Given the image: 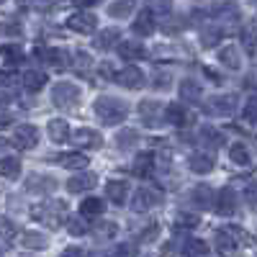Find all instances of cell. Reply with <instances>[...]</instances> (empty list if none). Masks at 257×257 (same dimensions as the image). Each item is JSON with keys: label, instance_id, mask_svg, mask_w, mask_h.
I'll return each instance as SVG.
<instances>
[{"label": "cell", "instance_id": "484cf974", "mask_svg": "<svg viewBox=\"0 0 257 257\" xmlns=\"http://www.w3.org/2000/svg\"><path fill=\"white\" fill-rule=\"evenodd\" d=\"M116 147L121 149V152H132V149L139 147V134L134 132V128H121L118 137H116Z\"/></svg>", "mask_w": 257, "mask_h": 257}, {"label": "cell", "instance_id": "f6af8a7d", "mask_svg": "<svg viewBox=\"0 0 257 257\" xmlns=\"http://www.w3.org/2000/svg\"><path fill=\"white\" fill-rule=\"evenodd\" d=\"M254 118H257V100L249 98V100L244 103V121H247V123H254Z\"/></svg>", "mask_w": 257, "mask_h": 257}, {"label": "cell", "instance_id": "8fae6325", "mask_svg": "<svg viewBox=\"0 0 257 257\" xmlns=\"http://www.w3.org/2000/svg\"><path fill=\"white\" fill-rule=\"evenodd\" d=\"M239 105V100H237V95H216V98H211L208 100V111L211 113H221V116H229V113H234V108Z\"/></svg>", "mask_w": 257, "mask_h": 257}, {"label": "cell", "instance_id": "7bdbcfd3", "mask_svg": "<svg viewBox=\"0 0 257 257\" xmlns=\"http://www.w3.org/2000/svg\"><path fill=\"white\" fill-rule=\"evenodd\" d=\"M21 24H16V21H6V24H0V34L3 36H21Z\"/></svg>", "mask_w": 257, "mask_h": 257}, {"label": "cell", "instance_id": "60d3db41", "mask_svg": "<svg viewBox=\"0 0 257 257\" xmlns=\"http://www.w3.org/2000/svg\"><path fill=\"white\" fill-rule=\"evenodd\" d=\"M93 67V59H90V54L88 52H77L75 54V70H80V72H88Z\"/></svg>", "mask_w": 257, "mask_h": 257}, {"label": "cell", "instance_id": "7402d4cb", "mask_svg": "<svg viewBox=\"0 0 257 257\" xmlns=\"http://www.w3.org/2000/svg\"><path fill=\"white\" fill-rule=\"evenodd\" d=\"M190 198H193V203H196L201 211H206V208H211L213 206V190L208 188V185H196L193 188V193H190Z\"/></svg>", "mask_w": 257, "mask_h": 257}, {"label": "cell", "instance_id": "277c9868", "mask_svg": "<svg viewBox=\"0 0 257 257\" xmlns=\"http://www.w3.org/2000/svg\"><path fill=\"white\" fill-rule=\"evenodd\" d=\"M162 203V193L155 190V188H139L134 193V201H132V208L137 213H144V211H152Z\"/></svg>", "mask_w": 257, "mask_h": 257}, {"label": "cell", "instance_id": "bcb514c9", "mask_svg": "<svg viewBox=\"0 0 257 257\" xmlns=\"http://www.w3.org/2000/svg\"><path fill=\"white\" fill-rule=\"evenodd\" d=\"M219 36H221V29H208V31H203V47H213Z\"/></svg>", "mask_w": 257, "mask_h": 257}, {"label": "cell", "instance_id": "ee69618b", "mask_svg": "<svg viewBox=\"0 0 257 257\" xmlns=\"http://www.w3.org/2000/svg\"><path fill=\"white\" fill-rule=\"evenodd\" d=\"M67 231L72 234V237H80V234H85V231H88V224H85L82 219H70V224H67Z\"/></svg>", "mask_w": 257, "mask_h": 257}, {"label": "cell", "instance_id": "e575fe53", "mask_svg": "<svg viewBox=\"0 0 257 257\" xmlns=\"http://www.w3.org/2000/svg\"><path fill=\"white\" fill-rule=\"evenodd\" d=\"M44 54H47L44 59L52 64L54 70H64V67H67V52H64V49H47Z\"/></svg>", "mask_w": 257, "mask_h": 257}, {"label": "cell", "instance_id": "603a6c76", "mask_svg": "<svg viewBox=\"0 0 257 257\" xmlns=\"http://www.w3.org/2000/svg\"><path fill=\"white\" fill-rule=\"evenodd\" d=\"M21 244H24L26 249H47L49 247V239H47V234L29 229V231L21 234Z\"/></svg>", "mask_w": 257, "mask_h": 257}, {"label": "cell", "instance_id": "ba28073f", "mask_svg": "<svg viewBox=\"0 0 257 257\" xmlns=\"http://www.w3.org/2000/svg\"><path fill=\"white\" fill-rule=\"evenodd\" d=\"M113 80L118 82V85H123V88H128V90H139V88H144V72L139 70V67H123L121 72H116L113 75Z\"/></svg>", "mask_w": 257, "mask_h": 257}, {"label": "cell", "instance_id": "5bb4252c", "mask_svg": "<svg viewBox=\"0 0 257 257\" xmlns=\"http://www.w3.org/2000/svg\"><path fill=\"white\" fill-rule=\"evenodd\" d=\"M219 62L224 64L226 70H239L242 67V52L239 47H234V44H226L219 49Z\"/></svg>", "mask_w": 257, "mask_h": 257}, {"label": "cell", "instance_id": "b9f144b4", "mask_svg": "<svg viewBox=\"0 0 257 257\" xmlns=\"http://www.w3.org/2000/svg\"><path fill=\"white\" fill-rule=\"evenodd\" d=\"M244 52H247V57H254V24H249L247 26V31H244Z\"/></svg>", "mask_w": 257, "mask_h": 257}, {"label": "cell", "instance_id": "83f0119b", "mask_svg": "<svg viewBox=\"0 0 257 257\" xmlns=\"http://www.w3.org/2000/svg\"><path fill=\"white\" fill-rule=\"evenodd\" d=\"M116 234H118V224L116 221H98L95 229H93V237L98 242H108V239L116 237Z\"/></svg>", "mask_w": 257, "mask_h": 257}, {"label": "cell", "instance_id": "836d02e7", "mask_svg": "<svg viewBox=\"0 0 257 257\" xmlns=\"http://www.w3.org/2000/svg\"><path fill=\"white\" fill-rule=\"evenodd\" d=\"M229 157H231V162H237V165H249V162H252L249 149H247L242 142L231 144V149H229Z\"/></svg>", "mask_w": 257, "mask_h": 257}, {"label": "cell", "instance_id": "ab89813d", "mask_svg": "<svg viewBox=\"0 0 257 257\" xmlns=\"http://www.w3.org/2000/svg\"><path fill=\"white\" fill-rule=\"evenodd\" d=\"M0 57H6L8 62H21L24 59V52H21V47H16V44H3L0 47Z\"/></svg>", "mask_w": 257, "mask_h": 257}, {"label": "cell", "instance_id": "7a4b0ae2", "mask_svg": "<svg viewBox=\"0 0 257 257\" xmlns=\"http://www.w3.org/2000/svg\"><path fill=\"white\" fill-rule=\"evenodd\" d=\"M31 216L36 221H41L44 226L49 229H59L64 221H67V206H64L62 201H44L31 208Z\"/></svg>", "mask_w": 257, "mask_h": 257}, {"label": "cell", "instance_id": "d590c367", "mask_svg": "<svg viewBox=\"0 0 257 257\" xmlns=\"http://www.w3.org/2000/svg\"><path fill=\"white\" fill-rule=\"evenodd\" d=\"M198 137H201V142H203L206 147H211V149L221 147V142H224V139H221V134L216 132V128H211V126H203Z\"/></svg>", "mask_w": 257, "mask_h": 257}, {"label": "cell", "instance_id": "2e32d148", "mask_svg": "<svg viewBox=\"0 0 257 257\" xmlns=\"http://www.w3.org/2000/svg\"><path fill=\"white\" fill-rule=\"evenodd\" d=\"M162 118L170 121L173 126H188L190 123V113L185 111V105H180V103H170L165 108V113H162Z\"/></svg>", "mask_w": 257, "mask_h": 257}, {"label": "cell", "instance_id": "74e56055", "mask_svg": "<svg viewBox=\"0 0 257 257\" xmlns=\"http://www.w3.org/2000/svg\"><path fill=\"white\" fill-rule=\"evenodd\" d=\"M147 11L152 16H170L173 3H170V0H147Z\"/></svg>", "mask_w": 257, "mask_h": 257}, {"label": "cell", "instance_id": "c3c4849f", "mask_svg": "<svg viewBox=\"0 0 257 257\" xmlns=\"http://www.w3.org/2000/svg\"><path fill=\"white\" fill-rule=\"evenodd\" d=\"M59 257H88V254H85L80 247H70V249H64Z\"/></svg>", "mask_w": 257, "mask_h": 257}, {"label": "cell", "instance_id": "11a10c76", "mask_svg": "<svg viewBox=\"0 0 257 257\" xmlns=\"http://www.w3.org/2000/svg\"><path fill=\"white\" fill-rule=\"evenodd\" d=\"M206 75H208V77H211V80H213V82H221V77H219V75H216V72H213V70H211V67H206Z\"/></svg>", "mask_w": 257, "mask_h": 257}, {"label": "cell", "instance_id": "4dcf8cb0", "mask_svg": "<svg viewBox=\"0 0 257 257\" xmlns=\"http://www.w3.org/2000/svg\"><path fill=\"white\" fill-rule=\"evenodd\" d=\"M18 175H21V162L16 157H3V160H0V178L16 180Z\"/></svg>", "mask_w": 257, "mask_h": 257}, {"label": "cell", "instance_id": "f35d334b", "mask_svg": "<svg viewBox=\"0 0 257 257\" xmlns=\"http://www.w3.org/2000/svg\"><path fill=\"white\" fill-rule=\"evenodd\" d=\"M198 224L201 219L196 213H178V219H175V229H196Z\"/></svg>", "mask_w": 257, "mask_h": 257}, {"label": "cell", "instance_id": "d6a6232c", "mask_svg": "<svg viewBox=\"0 0 257 257\" xmlns=\"http://www.w3.org/2000/svg\"><path fill=\"white\" fill-rule=\"evenodd\" d=\"M137 254H139V247L134 242H118L116 247L108 249L105 257H137Z\"/></svg>", "mask_w": 257, "mask_h": 257}, {"label": "cell", "instance_id": "8d00e7d4", "mask_svg": "<svg viewBox=\"0 0 257 257\" xmlns=\"http://www.w3.org/2000/svg\"><path fill=\"white\" fill-rule=\"evenodd\" d=\"M134 6H137V0H116V3L108 8V13L113 18H126L128 13L134 11Z\"/></svg>", "mask_w": 257, "mask_h": 257}, {"label": "cell", "instance_id": "816d5d0a", "mask_svg": "<svg viewBox=\"0 0 257 257\" xmlns=\"http://www.w3.org/2000/svg\"><path fill=\"white\" fill-rule=\"evenodd\" d=\"M247 206H249V208H254V185H249V188H247Z\"/></svg>", "mask_w": 257, "mask_h": 257}, {"label": "cell", "instance_id": "d4e9b609", "mask_svg": "<svg viewBox=\"0 0 257 257\" xmlns=\"http://www.w3.org/2000/svg\"><path fill=\"white\" fill-rule=\"evenodd\" d=\"M132 170H134L139 178H149V175H152V170H155V155H152V152H142V155L134 160Z\"/></svg>", "mask_w": 257, "mask_h": 257}, {"label": "cell", "instance_id": "6da1fadb", "mask_svg": "<svg viewBox=\"0 0 257 257\" xmlns=\"http://www.w3.org/2000/svg\"><path fill=\"white\" fill-rule=\"evenodd\" d=\"M93 108H95V116L100 118V123H105V126H116L128 116V105L121 98H111V95L98 98Z\"/></svg>", "mask_w": 257, "mask_h": 257}, {"label": "cell", "instance_id": "8992f818", "mask_svg": "<svg viewBox=\"0 0 257 257\" xmlns=\"http://www.w3.org/2000/svg\"><path fill=\"white\" fill-rule=\"evenodd\" d=\"M67 29H72L77 34H93L98 29V18L90 11H77L67 18Z\"/></svg>", "mask_w": 257, "mask_h": 257}, {"label": "cell", "instance_id": "4316f807", "mask_svg": "<svg viewBox=\"0 0 257 257\" xmlns=\"http://www.w3.org/2000/svg\"><path fill=\"white\" fill-rule=\"evenodd\" d=\"M21 80H24V88H26L29 93H39V90L47 85V75H44V72H39V70H29Z\"/></svg>", "mask_w": 257, "mask_h": 257}, {"label": "cell", "instance_id": "ac0fdd59", "mask_svg": "<svg viewBox=\"0 0 257 257\" xmlns=\"http://www.w3.org/2000/svg\"><path fill=\"white\" fill-rule=\"evenodd\" d=\"M118 47V57L121 59H128V62H134V59H147V49L144 44H139V41H121Z\"/></svg>", "mask_w": 257, "mask_h": 257}, {"label": "cell", "instance_id": "f546056e", "mask_svg": "<svg viewBox=\"0 0 257 257\" xmlns=\"http://www.w3.org/2000/svg\"><path fill=\"white\" fill-rule=\"evenodd\" d=\"M103 211H105V201H100V198H85V201L80 203V216H82V219L100 216Z\"/></svg>", "mask_w": 257, "mask_h": 257}, {"label": "cell", "instance_id": "db71d44e", "mask_svg": "<svg viewBox=\"0 0 257 257\" xmlns=\"http://www.w3.org/2000/svg\"><path fill=\"white\" fill-rule=\"evenodd\" d=\"M11 82H16V77H11L8 72H0V85H11Z\"/></svg>", "mask_w": 257, "mask_h": 257}, {"label": "cell", "instance_id": "52a82bcc", "mask_svg": "<svg viewBox=\"0 0 257 257\" xmlns=\"http://www.w3.org/2000/svg\"><path fill=\"white\" fill-rule=\"evenodd\" d=\"M213 201H216V213H219V216L229 219V216H234V213H237L239 201H237V193H234L231 188H221V193H219Z\"/></svg>", "mask_w": 257, "mask_h": 257}, {"label": "cell", "instance_id": "9a60e30c", "mask_svg": "<svg viewBox=\"0 0 257 257\" xmlns=\"http://www.w3.org/2000/svg\"><path fill=\"white\" fill-rule=\"evenodd\" d=\"M188 167H190L196 175H208L211 170L216 167V162H213V157H211V155H206V152H196V155H190Z\"/></svg>", "mask_w": 257, "mask_h": 257}, {"label": "cell", "instance_id": "f1b7e54d", "mask_svg": "<svg viewBox=\"0 0 257 257\" xmlns=\"http://www.w3.org/2000/svg\"><path fill=\"white\" fill-rule=\"evenodd\" d=\"M62 167H67V170H82L85 165H88V157H85L82 152H64L57 157Z\"/></svg>", "mask_w": 257, "mask_h": 257}, {"label": "cell", "instance_id": "e0dca14e", "mask_svg": "<svg viewBox=\"0 0 257 257\" xmlns=\"http://www.w3.org/2000/svg\"><path fill=\"white\" fill-rule=\"evenodd\" d=\"M75 142H77V147H85V149H100L103 147V137L95 128H77Z\"/></svg>", "mask_w": 257, "mask_h": 257}, {"label": "cell", "instance_id": "5b68a950", "mask_svg": "<svg viewBox=\"0 0 257 257\" xmlns=\"http://www.w3.org/2000/svg\"><path fill=\"white\" fill-rule=\"evenodd\" d=\"M13 144H16V149H24V152L34 149V147L39 144V128L31 126V123H21V126H16Z\"/></svg>", "mask_w": 257, "mask_h": 257}, {"label": "cell", "instance_id": "44dd1931", "mask_svg": "<svg viewBox=\"0 0 257 257\" xmlns=\"http://www.w3.org/2000/svg\"><path fill=\"white\" fill-rule=\"evenodd\" d=\"M47 132H49V139L54 144H64V142L70 139V126H67V121H64V118H52L49 126H47Z\"/></svg>", "mask_w": 257, "mask_h": 257}, {"label": "cell", "instance_id": "cb8c5ba5", "mask_svg": "<svg viewBox=\"0 0 257 257\" xmlns=\"http://www.w3.org/2000/svg\"><path fill=\"white\" fill-rule=\"evenodd\" d=\"M118 39H121V31L118 29H103V31H98V36H95V49H111V47H116L118 44Z\"/></svg>", "mask_w": 257, "mask_h": 257}, {"label": "cell", "instance_id": "30bf717a", "mask_svg": "<svg viewBox=\"0 0 257 257\" xmlns=\"http://www.w3.org/2000/svg\"><path fill=\"white\" fill-rule=\"evenodd\" d=\"M98 185V175H93V173H77V175H72L70 180H67V190L72 193H85V190H93Z\"/></svg>", "mask_w": 257, "mask_h": 257}, {"label": "cell", "instance_id": "9c48e42d", "mask_svg": "<svg viewBox=\"0 0 257 257\" xmlns=\"http://www.w3.org/2000/svg\"><path fill=\"white\" fill-rule=\"evenodd\" d=\"M139 116H142V123L149 126V128H157L165 118L160 113V103L157 100H142L139 103Z\"/></svg>", "mask_w": 257, "mask_h": 257}, {"label": "cell", "instance_id": "3957f363", "mask_svg": "<svg viewBox=\"0 0 257 257\" xmlns=\"http://www.w3.org/2000/svg\"><path fill=\"white\" fill-rule=\"evenodd\" d=\"M52 103L62 111H72L80 105V88L72 82H57L52 88Z\"/></svg>", "mask_w": 257, "mask_h": 257}, {"label": "cell", "instance_id": "7c38bea8", "mask_svg": "<svg viewBox=\"0 0 257 257\" xmlns=\"http://www.w3.org/2000/svg\"><path fill=\"white\" fill-rule=\"evenodd\" d=\"M54 188H57V180L52 175H31L26 180V190L36 193V196H47V193H52Z\"/></svg>", "mask_w": 257, "mask_h": 257}, {"label": "cell", "instance_id": "f5cc1de1", "mask_svg": "<svg viewBox=\"0 0 257 257\" xmlns=\"http://www.w3.org/2000/svg\"><path fill=\"white\" fill-rule=\"evenodd\" d=\"M11 123H13V116H11V113H0V128L11 126Z\"/></svg>", "mask_w": 257, "mask_h": 257}, {"label": "cell", "instance_id": "4fadbf2b", "mask_svg": "<svg viewBox=\"0 0 257 257\" xmlns=\"http://www.w3.org/2000/svg\"><path fill=\"white\" fill-rule=\"evenodd\" d=\"M155 29H157L155 16L149 13L147 8H144V11H139V16L134 18V24H132V31H134L137 36H149V34H155Z\"/></svg>", "mask_w": 257, "mask_h": 257}, {"label": "cell", "instance_id": "6f0895ef", "mask_svg": "<svg viewBox=\"0 0 257 257\" xmlns=\"http://www.w3.org/2000/svg\"><path fill=\"white\" fill-rule=\"evenodd\" d=\"M0 6H3V0H0Z\"/></svg>", "mask_w": 257, "mask_h": 257}, {"label": "cell", "instance_id": "9f6ffc18", "mask_svg": "<svg viewBox=\"0 0 257 257\" xmlns=\"http://www.w3.org/2000/svg\"><path fill=\"white\" fill-rule=\"evenodd\" d=\"M3 147H6V139H3V137H0V149H3Z\"/></svg>", "mask_w": 257, "mask_h": 257}, {"label": "cell", "instance_id": "ffe728a7", "mask_svg": "<svg viewBox=\"0 0 257 257\" xmlns=\"http://www.w3.org/2000/svg\"><path fill=\"white\" fill-rule=\"evenodd\" d=\"M128 196V183L126 180H108V185H105V198L113 201L116 206H121Z\"/></svg>", "mask_w": 257, "mask_h": 257}, {"label": "cell", "instance_id": "d6986e66", "mask_svg": "<svg viewBox=\"0 0 257 257\" xmlns=\"http://www.w3.org/2000/svg\"><path fill=\"white\" fill-rule=\"evenodd\" d=\"M180 98H183L185 103H201V98H203L201 85H198L196 80H193V77L180 80Z\"/></svg>", "mask_w": 257, "mask_h": 257}, {"label": "cell", "instance_id": "681fc988", "mask_svg": "<svg viewBox=\"0 0 257 257\" xmlns=\"http://www.w3.org/2000/svg\"><path fill=\"white\" fill-rule=\"evenodd\" d=\"M57 3V0H34V6L39 8V11H47L49 6H54Z\"/></svg>", "mask_w": 257, "mask_h": 257}, {"label": "cell", "instance_id": "1f68e13d", "mask_svg": "<svg viewBox=\"0 0 257 257\" xmlns=\"http://www.w3.org/2000/svg\"><path fill=\"white\" fill-rule=\"evenodd\" d=\"M180 252H183V257H203V254H208V244L203 239H188Z\"/></svg>", "mask_w": 257, "mask_h": 257}, {"label": "cell", "instance_id": "7dc6e473", "mask_svg": "<svg viewBox=\"0 0 257 257\" xmlns=\"http://www.w3.org/2000/svg\"><path fill=\"white\" fill-rule=\"evenodd\" d=\"M155 88H160V90L170 88V72H157L155 75Z\"/></svg>", "mask_w": 257, "mask_h": 257}, {"label": "cell", "instance_id": "f907efd6", "mask_svg": "<svg viewBox=\"0 0 257 257\" xmlns=\"http://www.w3.org/2000/svg\"><path fill=\"white\" fill-rule=\"evenodd\" d=\"M13 98H11V93L8 90H0V108H3V105H8Z\"/></svg>", "mask_w": 257, "mask_h": 257}]
</instances>
